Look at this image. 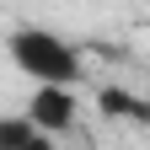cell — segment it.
Listing matches in <instances>:
<instances>
[{
    "mask_svg": "<svg viewBox=\"0 0 150 150\" xmlns=\"http://www.w3.org/2000/svg\"><path fill=\"white\" fill-rule=\"evenodd\" d=\"M6 54L11 64L27 75L32 86H75L81 81V48L70 43V38H59L54 27H11L6 38Z\"/></svg>",
    "mask_w": 150,
    "mask_h": 150,
    "instance_id": "1",
    "label": "cell"
},
{
    "mask_svg": "<svg viewBox=\"0 0 150 150\" xmlns=\"http://www.w3.org/2000/svg\"><path fill=\"white\" fill-rule=\"evenodd\" d=\"M27 118L43 129L48 139H59L75 129V118H81V102H75V86H32V97H27Z\"/></svg>",
    "mask_w": 150,
    "mask_h": 150,
    "instance_id": "2",
    "label": "cell"
},
{
    "mask_svg": "<svg viewBox=\"0 0 150 150\" xmlns=\"http://www.w3.org/2000/svg\"><path fill=\"white\" fill-rule=\"evenodd\" d=\"M0 150H59L27 112H0Z\"/></svg>",
    "mask_w": 150,
    "mask_h": 150,
    "instance_id": "3",
    "label": "cell"
},
{
    "mask_svg": "<svg viewBox=\"0 0 150 150\" xmlns=\"http://www.w3.org/2000/svg\"><path fill=\"white\" fill-rule=\"evenodd\" d=\"M97 102H102V112H107V118H134V123H150V102H139L134 91H118V86H107Z\"/></svg>",
    "mask_w": 150,
    "mask_h": 150,
    "instance_id": "4",
    "label": "cell"
}]
</instances>
